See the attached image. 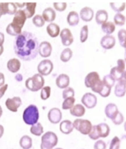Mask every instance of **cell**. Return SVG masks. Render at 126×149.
<instances>
[{
  "label": "cell",
  "instance_id": "1",
  "mask_svg": "<svg viewBox=\"0 0 126 149\" xmlns=\"http://www.w3.org/2000/svg\"><path fill=\"white\" fill-rule=\"evenodd\" d=\"M39 42L32 33L24 31L16 36L13 48L16 56L23 61H29L35 59L38 55Z\"/></svg>",
  "mask_w": 126,
  "mask_h": 149
},
{
  "label": "cell",
  "instance_id": "2",
  "mask_svg": "<svg viewBox=\"0 0 126 149\" xmlns=\"http://www.w3.org/2000/svg\"><path fill=\"white\" fill-rule=\"evenodd\" d=\"M27 18L23 10L19 9L15 13L13 21L8 24L6 32L12 36H17L22 33V29L25 24Z\"/></svg>",
  "mask_w": 126,
  "mask_h": 149
},
{
  "label": "cell",
  "instance_id": "3",
  "mask_svg": "<svg viewBox=\"0 0 126 149\" xmlns=\"http://www.w3.org/2000/svg\"><path fill=\"white\" fill-rule=\"evenodd\" d=\"M39 113L38 107L34 104H31L26 108L23 112V121L27 125H32L38 122Z\"/></svg>",
  "mask_w": 126,
  "mask_h": 149
},
{
  "label": "cell",
  "instance_id": "4",
  "mask_svg": "<svg viewBox=\"0 0 126 149\" xmlns=\"http://www.w3.org/2000/svg\"><path fill=\"white\" fill-rule=\"evenodd\" d=\"M45 80L42 75L39 73L36 74L26 80V88L32 92H37L42 89L44 86Z\"/></svg>",
  "mask_w": 126,
  "mask_h": 149
},
{
  "label": "cell",
  "instance_id": "5",
  "mask_svg": "<svg viewBox=\"0 0 126 149\" xmlns=\"http://www.w3.org/2000/svg\"><path fill=\"white\" fill-rule=\"evenodd\" d=\"M110 128L107 124L102 123L92 126L89 136L93 140H95L100 138H106L110 133Z\"/></svg>",
  "mask_w": 126,
  "mask_h": 149
},
{
  "label": "cell",
  "instance_id": "6",
  "mask_svg": "<svg viewBox=\"0 0 126 149\" xmlns=\"http://www.w3.org/2000/svg\"><path fill=\"white\" fill-rule=\"evenodd\" d=\"M58 142V137L55 133L52 132H46L41 138V149H53Z\"/></svg>",
  "mask_w": 126,
  "mask_h": 149
},
{
  "label": "cell",
  "instance_id": "7",
  "mask_svg": "<svg viewBox=\"0 0 126 149\" xmlns=\"http://www.w3.org/2000/svg\"><path fill=\"white\" fill-rule=\"evenodd\" d=\"M117 63V66L111 70L110 75L115 80L119 81L125 79V61L120 59L118 60Z\"/></svg>",
  "mask_w": 126,
  "mask_h": 149
},
{
  "label": "cell",
  "instance_id": "8",
  "mask_svg": "<svg viewBox=\"0 0 126 149\" xmlns=\"http://www.w3.org/2000/svg\"><path fill=\"white\" fill-rule=\"evenodd\" d=\"M73 124L74 128L83 135L89 134L92 128L91 122L87 120L77 119Z\"/></svg>",
  "mask_w": 126,
  "mask_h": 149
},
{
  "label": "cell",
  "instance_id": "9",
  "mask_svg": "<svg viewBox=\"0 0 126 149\" xmlns=\"http://www.w3.org/2000/svg\"><path fill=\"white\" fill-rule=\"evenodd\" d=\"M101 81L98 73L93 72H90L86 76L84 83L86 87L91 88L92 90L96 87Z\"/></svg>",
  "mask_w": 126,
  "mask_h": 149
},
{
  "label": "cell",
  "instance_id": "10",
  "mask_svg": "<svg viewBox=\"0 0 126 149\" xmlns=\"http://www.w3.org/2000/svg\"><path fill=\"white\" fill-rule=\"evenodd\" d=\"M53 69V63L49 59L44 60L41 61L38 66V72L42 76H47L50 74Z\"/></svg>",
  "mask_w": 126,
  "mask_h": 149
},
{
  "label": "cell",
  "instance_id": "11",
  "mask_svg": "<svg viewBox=\"0 0 126 149\" xmlns=\"http://www.w3.org/2000/svg\"><path fill=\"white\" fill-rule=\"evenodd\" d=\"M22 104L21 98L19 97H14L12 98H8L5 102L7 109L10 111L16 113Z\"/></svg>",
  "mask_w": 126,
  "mask_h": 149
},
{
  "label": "cell",
  "instance_id": "12",
  "mask_svg": "<svg viewBox=\"0 0 126 149\" xmlns=\"http://www.w3.org/2000/svg\"><path fill=\"white\" fill-rule=\"evenodd\" d=\"M81 101L82 103L88 109H91L96 106L97 99L94 94L87 93L83 95Z\"/></svg>",
  "mask_w": 126,
  "mask_h": 149
},
{
  "label": "cell",
  "instance_id": "13",
  "mask_svg": "<svg viewBox=\"0 0 126 149\" xmlns=\"http://www.w3.org/2000/svg\"><path fill=\"white\" fill-rule=\"evenodd\" d=\"M62 117V113L59 109L54 108L49 111L48 118L52 123L57 124L61 121Z\"/></svg>",
  "mask_w": 126,
  "mask_h": 149
},
{
  "label": "cell",
  "instance_id": "14",
  "mask_svg": "<svg viewBox=\"0 0 126 149\" xmlns=\"http://www.w3.org/2000/svg\"><path fill=\"white\" fill-rule=\"evenodd\" d=\"M61 42L64 46H68L73 43L74 39L72 32L68 28H65L61 31L60 34Z\"/></svg>",
  "mask_w": 126,
  "mask_h": 149
},
{
  "label": "cell",
  "instance_id": "15",
  "mask_svg": "<svg viewBox=\"0 0 126 149\" xmlns=\"http://www.w3.org/2000/svg\"><path fill=\"white\" fill-rule=\"evenodd\" d=\"M52 51V47L49 42L44 41L41 43L39 47L38 52L41 56L46 58L50 56Z\"/></svg>",
  "mask_w": 126,
  "mask_h": 149
},
{
  "label": "cell",
  "instance_id": "16",
  "mask_svg": "<svg viewBox=\"0 0 126 149\" xmlns=\"http://www.w3.org/2000/svg\"><path fill=\"white\" fill-rule=\"evenodd\" d=\"M120 113L117 106L115 104L109 103L105 108V114L107 117L110 119L112 121Z\"/></svg>",
  "mask_w": 126,
  "mask_h": 149
},
{
  "label": "cell",
  "instance_id": "17",
  "mask_svg": "<svg viewBox=\"0 0 126 149\" xmlns=\"http://www.w3.org/2000/svg\"><path fill=\"white\" fill-rule=\"evenodd\" d=\"M3 15H13L17 11V7L13 2L0 3Z\"/></svg>",
  "mask_w": 126,
  "mask_h": 149
},
{
  "label": "cell",
  "instance_id": "18",
  "mask_svg": "<svg viewBox=\"0 0 126 149\" xmlns=\"http://www.w3.org/2000/svg\"><path fill=\"white\" fill-rule=\"evenodd\" d=\"M116 43V39L114 37L109 35L104 36L101 39L100 42L101 46L107 50L113 48Z\"/></svg>",
  "mask_w": 126,
  "mask_h": 149
},
{
  "label": "cell",
  "instance_id": "19",
  "mask_svg": "<svg viewBox=\"0 0 126 149\" xmlns=\"http://www.w3.org/2000/svg\"><path fill=\"white\" fill-rule=\"evenodd\" d=\"M70 82L69 77L64 74H60L56 79L57 86L61 89L67 88L69 86Z\"/></svg>",
  "mask_w": 126,
  "mask_h": 149
},
{
  "label": "cell",
  "instance_id": "20",
  "mask_svg": "<svg viewBox=\"0 0 126 149\" xmlns=\"http://www.w3.org/2000/svg\"><path fill=\"white\" fill-rule=\"evenodd\" d=\"M94 15V12L91 8L88 7H85L82 9L80 12L81 18L84 21L88 22L91 21Z\"/></svg>",
  "mask_w": 126,
  "mask_h": 149
},
{
  "label": "cell",
  "instance_id": "21",
  "mask_svg": "<svg viewBox=\"0 0 126 149\" xmlns=\"http://www.w3.org/2000/svg\"><path fill=\"white\" fill-rule=\"evenodd\" d=\"M21 63L17 58H13L8 61L7 66L8 70L12 73L18 72L21 67Z\"/></svg>",
  "mask_w": 126,
  "mask_h": 149
},
{
  "label": "cell",
  "instance_id": "22",
  "mask_svg": "<svg viewBox=\"0 0 126 149\" xmlns=\"http://www.w3.org/2000/svg\"><path fill=\"white\" fill-rule=\"evenodd\" d=\"M74 127L72 121L68 120H64L60 123V129L63 133L68 134L73 130Z\"/></svg>",
  "mask_w": 126,
  "mask_h": 149
},
{
  "label": "cell",
  "instance_id": "23",
  "mask_svg": "<svg viewBox=\"0 0 126 149\" xmlns=\"http://www.w3.org/2000/svg\"><path fill=\"white\" fill-rule=\"evenodd\" d=\"M56 13L52 8H47L44 10L42 13V17L45 21L47 22H51L55 19Z\"/></svg>",
  "mask_w": 126,
  "mask_h": 149
},
{
  "label": "cell",
  "instance_id": "24",
  "mask_svg": "<svg viewBox=\"0 0 126 149\" xmlns=\"http://www.w3.org/2000/svg\"><path fill=\"white\" fill-rule=\"evenodd\" d=\"M126 80L123 79L118 81L115 87L114 93L116 97H121L124 96L126 91Z\"/></svg>",
  "mask_w": 126,
  "mask_h": 149
},
{
  "label": "cell",
  "instance_id": "25",
  "mask_svg": "<svg viewBox=\"0 0 126 149\" xmlns=\"http://www.w3.org/2000/svg\"><path fill=\"white\" fill-rule=\"evenodd\" d=\"M26 8L23 10L27 19L32 17L35 15L37 3L36 2L26 3Z\"/></svg>",
  "mask_w": 126,
  "mask_h": 149
},
{
  "label": "cell",
  "instance_id": "26",
  "mask_svg": "<svg viewBox=\"0 0 126 149\" xmlns=\"http://www.w3.org/2000/svg\"><path fill=\"white\" fill-rule=\"evenodd\" d=\"M46 31L51 37L54 38L58 36L60 32L59 26L54 23H51L47 26Z\"/></svg>",
  "mask_w": 126,
  "mask_h": 149
},
{
  "label": "cell",
  "instance_id": "27",
  "mask_svg": "<svg viewBox=\"0 0 126 149\" xmlns=\"http://www.w3.org/2000/svg\"><path fill=\"white\" fill-rule=\"evenodd\" d=\"M86 113V109L83 105L77 104L70 110V113L72 116L76 117H81Z\"/></svg>",
  "mask_w": 126,
  "mask_h": 149
},
{
  "label": "cell",
  "instance_id": "28",
  "mask_svg": "<svg viewBox=\"0 0 126 149\" xmlns=\"http://www.w3.org/2000/svg\"><path fill=\"white\" fill-rule=\"evenodd\" d=\"M109 17L107 12L104 10L97 11L95 15V20L97 24H101L106 22Z\"/></svg>",
  "mask_w": 126,
  "mask_h": 149
},
{
  "label": "cell",
  "instance_id": "29",
  "mask_svg": "<svg viewBox=\"0 0 126 149\" xmlns=\"http://www.w3.org/2000/svg\"><path fill=\"white\" fill-rule=\"evenodd\" d=\"M79 14L74 11L70 12L67 17V21L68 24L72 26L77 25L79 22Z\"/></svg>",
  "mask_w": 126,
  "mask_h": 149
},
{
  "label": "cell",
  "instance_id": "30",
  "mask_svg": "<svg viewBox=\"0 0 126 149\" xmlns=\"http://www.w3.org/2000/svg\"><path fill=\"white\" fill-rule=\"evenodd\" d=\"M19 144L23 149H30L33 145L32 139L28 135H23L20 139Z\"/></svg>",
  "mask_w": 126,
  "mask_h": 149
},
{
  "label": "cell",
  "instance_id": "31",
  "mask_svg": "<svg viewBox=\"0 0 126 149\" xmlns=\"http://www.w3.org/2000/svg\"><path fill=\"white\" fill-rule=\"evenodd\" d=\"M30 132L32 134L36 136H40L44 132L43 126L40 123L31 125L30 128Z\"/></svg>",
  "mask_w": 126,
  "mask_h": 149
},
{
  "label": "cell",
  "instance_id": "32",
  "mask_svg": "<svg viewBox=\"0 0 126 149\" xmlns=\"http://www.w3.org/2000/svg\"><path fill=\"white\" fill-rule=\"evenodd\" d=\"M102 31L107 35L113 33L116 29V26L114 23L111 22H108L104 23L101 25Z\"/></svg>",
  "mask_w": 126,
  "mask_h": 149
},
{
  "label": "cell",
  "instance_id": "33",
  "mask_svg": "<svg viewBox=\"0 0 126 149\" xmlns=\"http://www.w3.org/2000/svg\"><path fill=\"white\" fill-rule=\"evenodd\" d=\"M72 56V52L69 48L65 49L63 50L60 55V58L61 61L64 62L69 61Z\"/></svg>",
  "mask_w": 126,
  "mask_h": 149
},
{
  "label": "cell",
  "instance_id": "34",
  "mask_svg": "<svg viewBox=\"0 0 126 149\" xmlns=\"http://www.w3.org/2000/svg\"><path fill=\"white\" fill-rule=\"evenodd\" d=\"M75 101L76 100L74 97H70L65 98L62 104L63 110H67L72 109L74 104Z\"/></svg>",
  "mask_w": 126,
  "mask_h": 149
},
{
  "label": "cell",
  "instance_id": "35",
  "mask_svg": "<svg viewBox=\"0 0 126 149\" xmlns=\"http://www.w3.org/2000/svg\"><path fill=\"white\" fill-rule=\"evenodd\" d=\"M110 5L113 10L118 12L123 11L125 8V2H111Z\"/></svg>",
  "mask_w": 126,
  "mask_h": 149
},
{
  "label": "cell",
  "instance_id": "36",
  "mask_svg": "<svg viewBox=\"0 0 126 149\" xmlns=\"http://www.w3.org/2000/svg\"><path fill=\"white\" fill-rule=\"evenodd\" d=\"M32 22L36 26L41 28L45 25V22L40 15H37L32 19Z\"/></svg>",
  "mask_w": 126,
  "mask_h": 149
},
{
  "label": "cell",
  "instance_id": "37",
  "mask_svg": "<svg viewBox=\"0 0 126 149\" xmlns=\"http://www.w3.org/2000/svg\"><path fill=\"white\" fill-rule=\"evenodd\" d=\"M113 20L116 25L123 26L125 24V17L121 13H118L115 15Z\"/></svg>",
  "mask_w": 126,
  "mask_h": 149
},
{
  "label": "cell",
  "instance_id": "38",
  "mask_svg": "<svg viewBox=\"0 0 126 149\" xmlns=\"http://www.w3.org/2000/svg\"><path fill=\"white\" fill-rule=\"evenodd\" d=\"M51 90V87L49 86L43 87L42 88L40 93V97L42 100H46L50 97Z\"/></svg>",
  "mask_w": 126,
  "mask_h": 149
},
{
  "label": "cell",
  "instance_id": "39",
  "mask_svg": "<svg viewBox=\"0 0 126 149\" xmlns=\"http://www.w3.org/2000/svg\"><path fill=\"white\" fill-rule=\"evenodd\" d=\"M118 36L120 46L125 48L126 30L124 29L120 30Z\"/></svg>",
  "mask_w": 126,
  "mask_h": 149
},
{
  "label": "cell",
  "instance_id": "40",
  "mask_svg": "<svg viewBox=\"0 0 126 149\" xmlns=\"http://www.w3.org/2000/svg\"><path fill=\"white\" fill-rule=\"evenodd\" d=\"M88 29L87 25L82 27L80 32V39L81 43L85 42L88 37Z\"/></svg>",
  "mask_w": 126,
  "mask_h": 149
},
{
  "label": "cell",
  "instance_id": "41",
  "mask_svg": "<svg viewBox=\"0 0 126 149\" xmlns=\"http://www.w3.org/2000/svg\"><path fill=\"white\" fill-rule=\"evenodd\" d=\"M102 81L105 85L112 88L114 86L116 80L110 74H109L104 77Z\"/></svg>",
  "mask_w": 126,
  "mask_h": 149
},
{
  "label": "cell",
  "instance_id": "42",
  "mask_svg": "<svg viewBox=\"0 0 126 149\" xmlns=\"http://www.w3.org/2000/svg\"><path fill=\"white\" fill-rule=\"evenodd\" d=\"M120 140L117 136H115L111 141L109 149H120Z\"/></svg>",
  "mask_w": 126,
  "mask_h": 149
},
{
  "label": "cell",
  "instance_id": "43",
  "mask_svg": "<svg viewBox=\"0 0 126 149\" xmlns=\"http://www.w3.org/2000/svg\"><path fill=\"white\" fill-rule=\"evenodd\" d=\"M74 91L73 89L71 87H68L63 92V97L64 99L70 97H74Z\"/></svg>",
  "mask_w": 126,
  "mask_h": 149
},
{
  "label": "cell",
  "instance_id": "44",
  "mask_svg": "<svg viewBox=\"0 0 126 149\" xmlns=\"http://www.w3.org/2000/svg\"><path fill=\"white\" fill-rule=\"evenodd\" d=\"M53 6L56 10L63 12L66 9L67 4L66 2H54Z\"/></svg>",
  "mask_w": 126,
  "mask_h": 149
},
{
  "label": "cell",
  "instance_id": "45",
  "mask_svg": "<svg viewBox=\"0 0 126 149\" xmlns=\"http://www.w3.org/2000/svg\"><path fill=\"white\" fill-rule=\"evenodd\" d=\"M106 143L102 140L96 142L94 145V149H106Z\"/></svg>",
  "mask_w": 126,
  "mask_h": 149
},
{
  "label": "cell",
  "instance_id": "46",
  "mask_svg": "<svg viewBox=\"0 0 126 149\" xmlns=\"http://www.w3.org/2000/svg\"><path fill=\"white\" fill-rule=\"evenodd\" d=\"M8 85L7 84H4L2 86L0 87V100L5 95L7 90H8Z\"/></svg>",
  "mask_w": 126,
  "mask_h": 149
},
{
  "label": "cell",
  "instance_id": "47",
  "mask_svg": "<svg viewBox=\"0 0 126 149\" xmlns=\"http://www.w3.org/2000/svg\"><path fill=\"white\" fill-rule=\"evenodd\" d=\"M5 83V77L3 73L0 72V87L3 86Z\"/></svg>",
  "mask_w": 126,
  "mask_h": 149
},
{
  "label": "cell",
  "instance_id": "48",
  "mask_svg": "<svg viewBox=\"0 0 126 149\" xmlns=\"http://www.w3.org/2000/svg\"><path fill=\"white\" fill-rule=\"evenodd\" d=\"M5 41V35L2 33L0 32V46H3Z\"/></svg>",
  "mask_w": 126,
  "mask_h": 149
},
{
  "label": "cell",
  "instance_id": "49",
  "mask_svg": "<svg viewBox=\"0 0 126 149\" xmlns=\"http://www.w3.org/2000/svg\"><path fill=\"white\" fill-rule=\"evenodd\" d=\"M15 79L16 81H22L23 79L22 75L20 74H17L16 75L15 77Z\"/></svg>",
  "mask_w": 126,
  "mask_h": 149
},
{
  "label": "cell",
  "instance_id": "50",
  "mask_svg": "<svg viewBox=\"0 0 126 149\" xmlns=\"http://www.w3.org/2000/svg\"><path fill=\"white\" fill-rule=\"evenodd\" d=\"M4 128L2 125L0 124V139L3 136L4 133Z\"/></svg>",
  "mask_w": 126,
  "mask_h": 149
},
{
  "label": "cell",
  "instance_id": "51",
  "mask_svg": "<svg viewBox=\"0 0 126 149\" xmlns=\"http://www.w3.org/2000/svg\"><path fill=\"white\" fill-rule=\"evenodd\" d=\"M16 6L19 8H23L26 5V3H20L16 2L15 3Z\"/></svg>",
  "mask_w": 126,
  "mask_h": 149
},
{
  "label": "cell",
  "instance_id": "52",
  "mask_svg": "<svg viewBox=\"0 0 126 149\" xmlns=\"http://www.w3.org/2000/svg\"><path fill=\"white\" fill-rule=\"evenodd\" d=\"M4 51V47L3 46H0V56L3 53Z\"/></svg>",
  "mask_w": 126,
  "mask_h": 149
},
{
  "label": "cell",
  "instance_id": "53",
  "mask_svg": "<svg viewBox=\"0 0 126 149\" xmlns=\"http://www.w3.org/2000/svg\"><path fill=\"white\" fill-rule=\"evenodd\" d=\"M3 113V111L2 108V107L0 105V118L2 117Z\"/></svg>",
  "mask_w": 126,
  "mask_h": 149
},
{
  "label": "cell",
  "instance_id": "54",
  "mask_svg": "<svg viewBox=\"0 0 126 149\" xmlns=\"http://www.w3.org/2000/svg\"><path fill=\"white\" fill-rule=\"evenodd\" d=\"M3 15V14L2 8H1V4H0V18L1 17V16H2Z\"/></svg>",
  "mask_w": 126,
  "mask_h": 149
},
{
  "label": "cell",
  "instance_id": "55",
  "mask_svg": "<svg viewBox=\"0 0 126 149\" xmlns=\"http://www.w3.org/2000/svg\"><path fill=\"white\" fill-rule=\"evenodd\" d=\"M55 149H63L60 148H56Z\"/></svg>",
  "mask_w": 126,
  "mask_h": 149
}]
</instances>
